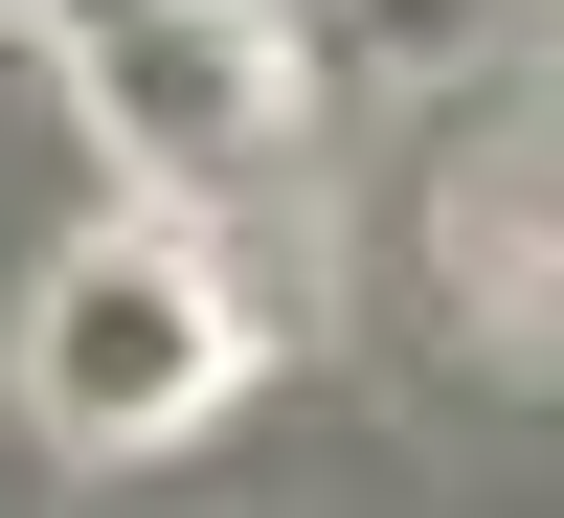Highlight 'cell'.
<instances>
[{
    "label": "cell",
    "instance_id": "obj_1",
    "mask_svg": "<svg viewBox=\"0 0 564 518\" xmlns=\"http://www.w3.org/2000/svg\"><path fill=\"white\" fill-rule=\"evenodd\" d=\"M226 384H249V294H226V249L181 203H113V225H68V249L23 271V429L159 451V429H204Z\"/></svg>",
    "mask_w": 564,
    "mask_h": 518
},
{
    "label": "cell",
    "instance_id": "obj_2",
    "mask_svg": "<svg viewBox=\"0 0 564 518\" xmlns=\"http://www.w3.org/2000/svg\"><path fill=\"white\" fill-rule=\"evenodd\" d=\"M68 90H90V135H113V158L159 180L181 225H204V203H249V180H271V135H294V68H271V23H249V0H159V23H113Z\"/></svg>",
    "mask_w": 564,
    "mask_h": 518
},
{
    "label": "cell",
    "instance_id": "obj_3",
    "mask_svg": "<svg viewBox=\"0 0 564 518\" xmlns=\"http://www.w3.org/2000/svg\"><path fill=\"white\" fill-rule=\"evenodd\" d=\"M0 23H23L45 68H90V45H113V23H159V0H0Z\"/></svg>",
    "mask_w": 564,
    "mask_h": 518
},
{
    "label": "cell",
    "instance_id": "obj_4",
    "mask_svg": "<svg viewBox=\"0 0 564 518\" xmlns=\"http://www.w3.org/2000/svg\"><path fill=\"white\" fill-rule=\"evenodd\" d=\"M542 113H564V45H542Z\"/></svg>",
    "mask_w": 564,
    "mask_h": 518
}]
</instances>
